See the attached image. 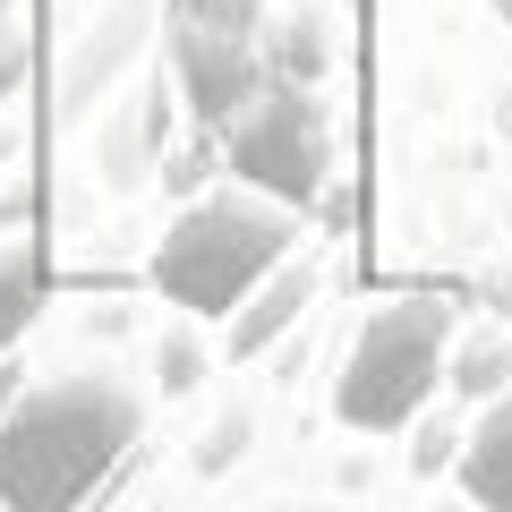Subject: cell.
Masks as SVG:
<instances>
[{
    "mask_svg": "<svg viewBox=\"0 0 512 512\" xmlns=\"http://www.w3.org/2000/svg\"><path fill=\"white\" fill-rule=\"evenodd\" d=\"M137 444V393L111 376L26 384L0 419V504L9 512H69L120 470Z\"/></svg>",
    "mask_w": 512,
    "mask_h": 512,
    "instance_id": "1",
    "label": "cell"
},
{
    "mask_svg": "<svg viewBox=\"0 0 512 512\" xmlns=\"http://www.w3.org/2000/svg\"><path fill=\"white\" fill-rule=\"evenodd\" d=\"M282 256H291V205L282 197H265V188L256 197H205L163 231L154 282L188 316H231Z\"/></svg>",
    "mask_w": 512,
    "mask_h": 512,
    "instance_id": "2",
    "label": "cell"
},
{
    "mask_svg": "<svg viewBox=\"0 0 512 512\" xmlns=\"http://www.w3.org/2000/svg\"><path fill=\"white\" fill-rule=\"evenodd\" d=\"M444 333H453L444 299H393V308L367 316L359 342H350V359H342V384H333L342 427L393 436V427L419 419L427 393H436V376H444Z\"/></svg>",
    "mask_w": 512,
    "mask_h": 512,
    "instance_id": "3",
    "label": "cell"
},
{
    "mask_svg": "<svg viewBox=\"0 0 512 512\" xmlns=\"http://www.w3.org/2000/svg\"><path fill=\"white\" fill-rule=\"evenodd\" d=\"M171 60H180L188 111L205 128H231L265 94L256 60V0H171Z\"/></svg>",
    "mask_w": 512,
    "mask_h": 512,
    "instance_id": "4",
    "label": "cell"
},
{
    "mask_svg": "<svg viewBox=\"0 0 512 512\" xmlns=\"http://www.w3.org/2000/svg\"><path fill=\"white\" fill-rule=\"evenodd\" d=\"M222 137H231V171L248 188H265V197L308 205L325 188V111L299 86H265Z\"/></svg>",
    "mask_w": 512,
    "mask_h": 512,
    "instance_id": "5",
    "label": "cell"
},
{
    "mask_svg": "<svg viewBox=\"0 0 512 512\" xmlns=\"http://www.w3.org/2000/svg\"><path fill=\"white\" fill-rule=\"evenodd\" d=\"M461 487L487 512H512V402H495L487 419H478L470 453H461Z\"/></svg>",
    "mask_w": 512,
    "mask_h": 512,
    "instance_id": "6",
    "label": "cell"
},
{
    "mask_svg": "<svg viewBox=\"0 0 512 512\" xmlns=\"http://www.w3.org/2000/svg\"><path fill=\"white\" fill-rule=\"evenodd\" d=\"M299 299H308V274H282L274 291H248V299H239V316H231V359H256V350L299 316Z\"/></svg>",
    "mask_w": 512,
    "mask_h": 512,
    "instance_id": "7",
    "label": "cell"
},
{
    "mask_svg": "<svg viewBox=\"0 0 512 512\" xmlns=\"http://www.w3.org/2000/svg\"><path fill=\"white\" fill-rule=\"evenodd\" d=\"M35 316V248H0V350Z\"/></svg>",
    "mask_w": 512,
    "mask_h": 512,
    "instance_id": "8",
    "label": "cell"
},
{
    "mask_svg": "<svg viewBox=\"0 0 512 512\" xmlns=\"http://www.w3.org/2000/svg\"><path fill=\"white\" fill-rule=\"evenodd\" d=\"M26 77V26H18V0H0V94Z\"/></svg>",
    "mask_w": 512,
    "mask_h": 512,
    "instance_id": "9",
    "label": "cell"
},
{
    "mask_svg": "<svg viewBox=\"0 0 512 512\" xmlns=\"http://www.w3.org/2000/svg\"><path fill=\"white\" fill-rule=\"evenodd\" d=\"M495 18H504V26H512V0H495Z\"/></svg>",
    "mask_w": 512,
    "mask_h": 512,
    "instance_id": "10",
    "label": "cell"
}]
</instances>
